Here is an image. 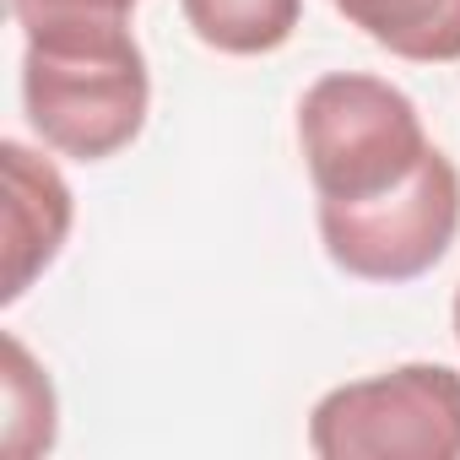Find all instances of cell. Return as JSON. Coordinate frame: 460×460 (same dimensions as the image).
<instances>
[{
    "instance_id": "5",
    "label": "cell",
    "mask_w": 460,
    "mask_h": 460,
    "mask_svg": "<svg viewBox=\"0 0 460 460\" xmlns=\"http://www.w3.org/2000/svg\"><path fill=\"white\" fill-rule=\"evenodd\" d=\"M0 168H6V304H17L33 277L55 266L76 200L66 173L22 141H0Z\"/></svg>"
},
{
    "instance_id": "4",
    "label": "cell",
    "mask_w": 460,
    "mask_h": 460,
    "mask_svg": "<svg viewBox=\"0 0 460 460\" xmlns=\"http://www.w3.org/2000/svg\"><path fill=\"white\" fill-rule=\"evenodd\" d=\"M460 234V173L428 146L411 179L368 200H320V244L336 271L358 282H417Z\"/></svg>"
},
{
    "instance_id": "1",
    "label": "cell",
    "mask_w": 460,
    "mask_h": 460,
    "mask_svg": "<svg viewBox=\"0 0 460 460\" xmlns=\"http://www.w3.org/2000/svg\"><path fill=\"white\" fill-rule=\"evenodd\" d=\"M22 109L39 141L60 157L103 163L125 152L152 109V76L130 22L28 33Z\"/></svg>"
},
{
    "instance_id": "10",
    "label": "cell",
    "mask_w": 460,
    "mask_h": 460,
    "mask_svg": "<svg viewBox=\"0 0 460 460\" xmlns=\"http://www.w3.org/2000/svg\"><path fill=\"white\" fill-rule=\"evenodd\" d=\"M455 341H460V288H455Z\"/></svg>"
},
{
    "instance_id": "8",
    "label": "cell",
    "mask_w": 460,
    "mask_h": 460,
    "mask_svg": "<svg viewBox=\"0 0 460 460\" xmlns=\"http://www.w3.org/2000/svg\"><path fill=\"white\" fill-rule=\"evenodd\" d=\"M55 444V385L33 363V352L6 336V449L44 455Z\"/></svg>"
},
{
    "instance_id": "7",
    "label": "cell",
    "mask_w": 460,
    "mask_h": 460,
    "mask_svg": "<svg viewBox=\"0 0 460 460\" xmlns=\"http://www.w3.org/2000/svg\"><path fill=\"white\" fill-rule=\"evenodd\" d=\"M190 33L217 55H277L304 17V0H179Z\"/></svg>"
},
{
    "instance_id": "3",
    "label": "cell",
    "mask_w": 460,
    "mask_h": 460,
    "mask_svg": "<svg viewBox=\"0 0 460 460\" xmlns=\"http://www.w3.org/2000/svg\"><path fill=\"white\" fill-rule=\"evenodd\" d=\"M320 460H460V374L444 363H401L336 385L309 411Z\"/></svg>"
},
{
    "instance_id": "9",
    "label": "cell",
    "mask_w": 460,
    "mask_h": 460,
    "mask_svg": "<svg viewBox=\"0 0 460 460\" xmlns=\"http://www.w3.org/2000/svg\"><path fill=\"white\" fill-rule=\"evenodd\" d=\"M141 0H12V17L28 33H49V28H119L136 17Z\"/></svg>"
},
{
    "instance_id": "6",
    "label": "cell",
    "mask_w": 460,
    "mask_h": 460,
    "mask_svg": "<svg viewBox=\"0 0 460 460\" xmlns=\"http://www.w3.org/2000/svg\"><path fill=\"white\" fill-rule=\"evenodd\" d=\"M336 12L411 66L460 60V0H336Z\"/></svg>"
},
{
    "instance_id": "2",
    "label": "cell",
    "mask_w": 460,
    "mask_h": 460,
    "mask_svg": "<svg viewBox=\"0 0 460 460\" xmlns=\"http://www.w3.org/2000/svg\"><path fill=\"white\" fill-rule=\"evenodd\" d=\"M298 146L320 200H368L411 179L433 141L401 87L368 71H331L298 98Z\"/></svg>"
}]
</instances>
